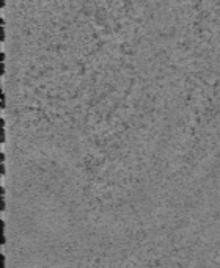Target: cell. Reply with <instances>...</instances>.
<instances>
[{"label": "cell", "instance_id": "1", "mask_svg": "<svg viewBox=\"0 0 220 268\" xmlns=\"http://www.w3.org/2000/svg\"><path fill=\"white\" fill-rule=\"evenodd\" d=\"M0 244H6V223L3 220H0Z\"/></svg>", "mask_w": 220, "mask_h": 268}, {"label": "cell", "instance_id": "2", "mask_svg": "<svg viewBox=\"0 0 220 268\" xmlns=\"http://www.w3.org/2000/svg\"><path fill=\"white\" fill-rule=\"evenodd\" d=\"M0 210L5 212L6 210V195H5V188L0 187Z\"/></svg>", "mask_w": 220, "mask_h": 268}, {"label": "cell", "instance_id": "3", "mask_svg": "<svg viewBox=\"0 0 220 268\" xmlns=\"http://www.w3.org/2000/svg\"><path fill=\"white\" fill-rule=\"evenodd\" d=\"M0 124H2V127H0V141H5V140H6V132H5V121H3V119H2V121H0Z\"/></svg>", "mask_w": 220, "mask_h": 268}, {"label": "cell", "instance_id": "4", "mask_svg": "<svg viewBox=\"0 0 220 268\" xmlns=\"http://www.w3.org/2000/svg\"><path fill=\"white\" fill-rule=\"evenodd\" d=\"M0 268H6V257H5V254H0Z\"/></svg>", "mask_w": 220, "mask_h": 268}, {"label": "cell", "instance_id": "5", "mask_svg": "<svg viewBox=\"0 0 220 268\" xmlns=\"http://www.w3.org/2000/svg\"><path fill=\"white\" fill-rule=\"evenodd\" d=\"M5 103H6V96H5V93L2 91V107H5Z\"/></svg>", "mask_w": 220, "mask_h": 268}]
</instances>
